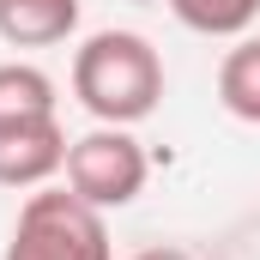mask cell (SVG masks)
Segmentation results:
<instances>
[{
    "mask_svg": "<svg viewBox=\"0 0 260 260\" xmlns=\"http://www.w3.org/2000/svg\"><path fill=\"white\" fill-rule=\"evenodd\" d=\"M145 176H151L145 145L127 127H91L85 139L67 145V188L85 200V206H97V212L133 206L139 188H145Z\"/></svg>",
    "mask_w": 260,
    "mask_h": 260,
    "instance_id": "obj_3",
    "label": "cell"
},
{
    "mask_svg": "<svg viewBox=\"0 0 260 260\" xmlns=\"http://www.w3.org/2000/svg\"><path fill=\"white\" fill-rule=\"evenodd\" d=\"M0 260H115V254H109V224L97 206H85L73 188H43L18 206L12 242Z\"/></svg>",
    "mask_w": 260,
    "mask_h": 260,
    "instance_id": "obj_2",
    "label": "cell"
},
{
    "mask_svg": "<svg viewBox=\"0 0 260 260\" xmlns=\"http://www.w3.org/2000/svg\"><path fill=\"white\" fill-rule=\"evenodd\" d=\"M133 260H194L188 248H145V254H133Z\"/></svg>",
    "mask_w": 260,
    "mask_h": 260,
    "instance_id": "obj_9",
    "label": "cell"
},
{
    "mask_svg": "<svg viewBox=\"0 0 260 260\" xmlns=\"http://www.w3.org/2000/svg\"><path fill=\"white\" fill-rule=\"evenodd\" d=\"M73 97L103 127H133L164 97V55L139 30H97L73 55Z\"/></svg>",
    "mask_w": 260,
    "mask_h": 260,
    "instance_id": "obj_1",
    "label": "cell"
},
{
    "mask_svg": "<svg viewBox=\"0 0 260 260\" xmlns=\"http://www.w3.org/2000/svg\"><path fill=\"white\" fill-rule=\"evenodd\" d=\"M218 103H224L236 121L260 127V37H242V43L218 61Z\"/></svg>",
    "mask_w": 260,
    "mask_h": 260,
    "instance_id": "obj_6",
    "label": "cell"
},
{
    "mask_svg": "<svg viewBox=\"0 0 260 260\" xmlns=\"http://www.w3.org/2000/svg\"><path fill=\"white\" fill-rule=\"evenodd\" d=\"M79 30V0H0V37L12 49H49Z\"/></svg>",
    "mask_w": 260,
    "mask_h": 260,
    "instance_id": "obj_5",
    "label": "cell"
},
{
    "mask_svg": "<svg viewBox=\"0 0 260 260\" xmlns=\"http://www.w3.org/2000/svg\"><path fill=\"white\" fill-rule=\"evenodd\" d=\"M0 115H55V79L30 61L0 67Z\"/></svg>",
    "mask_w": 260,
    "mask_h": 260,
    "instance_id": "obj_7",
    "label": "cell"
},
{
    "mask_svg": "<svg viewBox=\"0 0 260 260\" xmlns=\"http://www.w3.org/2000/svg\"><path fill=\"white\" fill-rule=\"evenodd\" d=\"M170 12L200 37H242L260 18V0H170Z\"/></svg>",
    "mask_w": 260,
    "mask_h": 260,
    "instance_id": "obj_8",
    "label": "cell"
},
{
    "mask_svg": "<svg viewBox=\"0 0 260 260\" xmlns=\"http://www.w3.org/2000/svg\"><path fill=\"white\" fill-rule=\"evenodd\" d=\"M67 145L55 115H0V188H43L67 170Z\"/></svg>",
    "mask_w": 260,
    "mask_h": 260,
    "instance_id": "obj_4",
    "label": "cell"
}]
</instances>
